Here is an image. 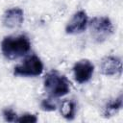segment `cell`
Instances as JSON below:
<instances>
[{"mask_svg": "<svg viewBox=\"0 0 123 123\" xmlns=\"http://www.w3.org/2000/svg\"><path fill=\"white\" fill-rule=\"evenodd\" d=\"M31 49L29 38L24 36L7 37L1 43V50L3 55L9 60H15L26 55Z\"/></svg>", "mask_w": 123, "mask_h": 123, "instance_id": "6da1fadb", "label": "cell"}, {"mask_svg": "<svg viewBox=\"0 0 123 123\" xmlns=\"http://www.w3.org/2000/svg\"><path fill=\"white\" fill-rule=\"evenodd\" d=\"M44 88L52 98L62 97L70 91V82L64 75L52 70L45 76Z\"/></svg>", "mask_w": 123, "mask_h": 123, "instance_id": "7a4b0ae2", "label": "cell"}, {"mask_svg": "<svg viewBox=\"0 0 123 123\" xmlns=\"http://www.w3.org/2000/svg\"><path fill=\"white\" fill-rule=\"evenodd\" d=\"M89 29L92 37L97 42L106 40L113 33V26L111 21L107 16H97L90 20Z\"/></svg>", "mask_w": 123, "mask_h": 123, "instance_id": "3957f363", "label": "cell"}, {"mask_svg": "<svg viewBox=\"0 0 123 123\" xmlns=\"http://www.w3.org/2000/svg\"><path fill=\"white\" fill-rule=\"evenodd\" d=\"M43 71V64L40 59L36 55H31L27 57L21 63L16 65L13 69V75L32 77L38 76Z\"/></svg>", "mask_w": 123, "mask_h": 123, "instance_id": "277c9868", "label": "cell"}, {"mask_svg": "<svg viewBox=\"0 0 123 123\" xmlns=\"http://www.w3.org/2000/svg\"><path fill=\"white\" fill-rule=\"evenodd\" d=\"M94 71L93 64L87 60H82L76 62L73 66L74 79L79 84H84L89 81Z\"/></svg>", "mask_w": 123, "mask_h": 123, "instance_id": "5b68a950", "label": "cell"}, {"mask_svg": "<svg viewBox=\"0 0 123 123\" xmlns=\"http://www.w3.org/2000/svg\"><path fill=\"white\" fill-rule=\"evenodd\" d=\"M101 73L106 76H114L121 74L122 62L121 60L114 56L105 57L100 63Z\"/></svg>", "mask_w": 123, "mask_h": 123, "instance_id": "8992f818", "label": "cell"}, {"mask_svg": "<svg viewBox=\"0 0 123 123\" xmlns=\"http://www.w3.org/2000/svg\"><path fill=\"white\" fill-rule=\"evenodd\" d=\"M87 25V15L86 12L79 11L77 12L71 20L66 25L65 31L67 34H79L86 30Z\"/></svg>", "mask_w": 123, "mask_h": 123, "instance_id": "52a82bcc", "label": "cell"}, {"mask_svg": "<svg viewBox=\"0 0 123 123\" xmlns=\"http://www.w3.org/2000/svg\"><path fill=\"white\" fill-rule=\"evenodd\" d=\"M24 20V12L20 8H12L8 10L3 16V24L5 27L13 29L21 26Z\"/></svg>", "mask_w": 123, "mask_h": 123, "instance_id": "ba28073f", "label": "cell"}, {"mask_svg": "<svg viewBox=\"0 0 123 123\" xmlns=\"http://www.w3.org/2000/svg\"><path fill=\"white\" fill-rule=\"evenodd\" d=\"M76 112V104L74 101H64L61 107V113L66 119H73Z\"/></svg>", "mask_w": 123, "mask_h": 123, "instance_id": "9c48e42d", "label": "cell"}, {"mask_svg": "<svg viewBox=\"0 0 123 123\" xmlns=\"http://www.w3.org/2000/svg\"><path fill=\"white\" fill-rule=\"evenodd\" d=\"M122 107V95H119L117 98L110 101L106 106H105V111L104 114L105 116H111L117 111H119Z\"/></svg>", "mask_w": 123, "mask_h": 123, "instance_id": "30bf717a", "label": "cell"}, {"mask_svg": "<svg viewBox=\"0 0 123 123\" xmlns=\"http://www.w3.org/2000/svg\"><path fill=\"white\" fill-rule=\"evenodd\" d=\"M3 117L8 122H16L17 114L12 109H5L3 111Z\"/></svg>", "mask_w": 123, "mask_h": 123, "instance_id": "8fae6325", "label": "cell"}, {"mask_svg": "<svg viewBox=\"0 0 123 123\" xmlns=\"http://www.w3.org/2000/svg\"><path fill=\"white\" fill-rule=\"evenodd\" d=\"M41 108L44 111H55L57 105L53 99H44L41 102Z\"/></svg>", "mask_w": 123, "mask_h": 123, "instance_id": "7c38bea8", "label": "cell"}, {"mask_svg": "<svg viewBox=\"0 0 123 123\" xmlns=\"http://www.w3.org/2000/svg\"><path fill=\"white\" fill-rule=\"evenodd\" d=\"M37 118L36 115L34 114H30V113H26V114H23L21 115L20 117H17V120L16 122H37Z\"/></svg>", "mask_w": 123, "mask_h": 123, "instance_id": "4fadbf2b", "label": "cell"}]
</instances>
